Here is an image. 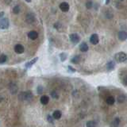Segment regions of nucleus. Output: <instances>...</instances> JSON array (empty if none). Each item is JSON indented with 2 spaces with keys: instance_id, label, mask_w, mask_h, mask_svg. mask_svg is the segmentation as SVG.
<instances>
[{
  "instance_id": "nucleus-1",
  "label": "nucleus",
  "mask_w": 127,
  "mask_h": 127,
  "mask_svg": "<svg viewBox=\"0 0 127 127\" xmlns=\"http://www.w3.org/2000/svg\"><path fill=\"white\" fill-rule=\"evenodd\" d=\"M33 94L30 91H23V92H21L18 94V99L22 101H24V100L29 101L33 99Z\"/></svg>"
},
{
  "instance_id": "nucleus-2",
  "label": "nucleus",
  "mask_w": 127,
  "mask_h": 127,
  "mask_svg": "<svg viewBox=\"0 0 127 127\" xmlns=\"http://www.w3.org/2000/svg\"><path fill=\"white\" fill-rule=\"evenodd\" d=\"M127 59V56L125 53H123V52H120V53H118L115 54V56H114V60H115L116 62H118V63H123V62H125Z\"/></svg>"
},
{
  "instance_id": "nucleus-3",
  "label": "nucleus",
  "mask_w": 127,
  "mask_h": 127,
  "mask_svg": "<svg viewBox=\"0 0 127 127\" xmlns=\"http://www.w3.org/2000/svg\"><path fill=\"white\" fill-rule=\"evenodd\" d=\"M9 20L6 18H2L0 19V28L2 29H6L9 27Z\"/></svg>"
},
{
  "instance_id": "nucleus-4",
  "label": "nucleus",
  "mask_w": 127,
  "mask_h": 127,
  "mask_svg": "<svg viewBox=\"0 0 127 127\" xmlns=\"http://www.w3.org/2000/svg\"><path fill=\"white\" fill-rule=\"evenodd\" d=\"M69 39L73 44H78L80 41V37L77 33H72L69 36Z\"/></svg>"
},
{
  "instance_id": "nucleus-5",
  "label": "nucleus",
  "mask_w": 127,
  "mask_h": 127,
  "mask_svg": "<svg viewBox=\"0 0 127 127\" xmlns=\"http://www.w3.org/2000/svg\"><path fill=\"white\" fill-rule=\"evenodd\" d=\"M14 51H15L16 53L18 54H22L24 53L25 51V49H24V46L22 45L21 44H16L15 46H14Z\"/></svg>"
},
{
  "instance_id": "nucleus-6",
  "label": "nucleus",
  "mask_w": 127,
  "mask_h": 127,
  "mask_svg": "<svg viewBox=\"0 0 127 127\" xmlns=\"http://www.w3.org/2000/svg\"><path fill=\"white\" fill-rule=\"evenodd\" d=\"M26 21L27 23L29 24H32L35 22V16H34L33 14H28L26 17Z\"/></svg>"
},
{
  "instance_id": "nucleus-7",
  "label": "nucleus",
  "mask_w": 127,
  "mask_h": 127,
  "mask_svg": "<svg viewBox=\"0 0 127 127\" xmlns=\"http://www.w3.org/2000/svg\"><path fill=\"white\" fill-rule=\"evenodd\" d=\"M90 41H91V43L92 44H97L99 41V36L97 35L96 33L92 34V35L91 36V37H90Z\"/></svg>"
},
{
  "instance_id": "nucleus-8",
  "label": "nucleus",
  "mask_w": 127,
  "mask_h": 127,
  "mask_svg": "<svg viewBox=\"0 0 127 127\" xmlns=\"http://www.w3.org/2000/svg\"><path fill=\"white\" fill-rule=\"evenodd\" d=\"M60 9L63 12H68L69 10V5L68 2H62V3L60 4Z\"/></svg>"
},
{
  "instance_id": "nucleus-9",
  "label": "nucleus",
  "mask_w": 127,
  "mask_h": 127,
  "mask_svg": "<svg viewBox=\"0 0 127 127\" xmlns=\"http://www.w3.org/2000/svg\"><path fill=\"white\" fill-rule=\"evenodd\" d=\"M37 61H38V57H35V58H33V60H31L30 61L27 62V63H26V64H25V67H26V68H31V67L33 66V64H35Z\"/></svg>"
},
{
  "instance_id": "nucleus-10",
  "label": "nucleus",
  "mask_w": 127,
  "mask_h": 127,
  "mask_svg": "<svg viewBox=\"0 0 127 127\" xmlns=\"http://www.w3.org/2000/svg\"><path fill=\"white\" fill-rule=\"evenodd\" d=\"M118 39L121 41H126L127 39V33L125 31H121L118 33Z\"/></svg>"
},
{
  "instance_id": "nucleus-11",
  "label": "nucleus",
  "mask_w": 127,
  "mask_h": 127,
  "mask_svg": "<svg viewBox=\"0 0 127 127\" xmlns=\"http://www.w3.org/2000/svg\"><path fill=\"white\" fill-rule=\"evenodd\" d=\"M28 37H29V38L31 40H36L37 37H38V33H37V31H34V30L30 31L28 33Z\"/></svg>"
},
{
  "instance_id": "nucleus-12",
  "label": "nucleus",
  "mask_w": 127,
  "mask_h": 127,
  "mask_svg": "<svg viewBox=\"0 0 127 127\" xmlns=\"http://www.w3.org/2000/svg\"><path fill=\"white\" fill-rule=\"evenodd\" d=\"M88 44L86 43V42H83V43L80 44V45H79V50L81 52H83V53H85V52H88Z\"/></svg>"
},
{
  "instance_id": "nucleus-13",
  "label": "nucleus",
  "mask_w": 127,
  "mask_h": 127,
  "mask_svg": "<svg viewBox=\"0 0 127 127\" xmlns=\"http://www.w3.org/2000/svg\"><path fill=\"white\" fill-rule=\"evenodd\" d=\"M114 68H115V63H114V61H109L107 64H106V69H107V71L109 72L114 70Z\"/></svg>"
},
{
  "instance_id": "nucleus-14",
  "label": "nucleus",
  "mask_w": 127,
  "mask_h": 127,
  "mask_svg": "<svg viewBox=\"0 0 127 127\" xmlns=\"http://www.w3.org/2000/svg\"><path fill=\"white\" fill-rule=\"evenodd\" d=\"M9 89H10V91H11V94H16L17 91H18V88H17V86L14 83H11V84H10Z\"/></svg>"
},
{
  "instance_id": "nucleus-15",
  "label": "nucleus",
  "mask_w": 127,
  "mask_h": 127,
  "mask_svg": "<svg viewBox=\"0 0 127 127\" xmlns=\"http://www.w3.org/2000/svg\"><path fill=\"white\" fill-rule=\"evenodd\" d=\"M80 61H81V56H79V55H76V56H75L72 57V58L71 62H72V63L76 64H79V62H80Z\"/></svg>"
},
{
  "instance_id": "nucleus-16",
  "label": "nucleus",
  "mask_w": 127,
  "mask_h": 127,
  "mask_svg": "<svg viewBox=\"0 0 127 127\" xmlns=\"http://www.w3.org/2000/svg\"><path fill=\"white\" fill-rule=\"evenodd\" d=\"M119 124H120V119H119L118 118H115L110 123V126L111 127H118Z\"/></svg>"
},
{
  "instance_id": "nucleus-17",
  "label": "nucleus",
  "mask_w": 127,
  "mask_h": 127,
  "mask_svg": "<svg viewBox=\"0 0 127 127\" xmlns=\"http://www.w3.org/2000/svg\"><path fill=\"white\" fill-rule=\"evenodd\" d=\"M115 102V99L114 98L113 96H108L107 98L106 99V103L108 104V105H113Z\"/></svg>"
},
{
  "instance_id": "nucleus-18",
  "label": "nucleus",
  "mask_w": 127,
  "mask_h": 127,
  "mask_svg": "<svg viewBox=\"0 0 127 127\" xmlns=\"http://www.w3.org/2000/svg\"><path fill=\"white\" fill-rule=\"evenodd\" d=\"M49 102V98L47 95H43L41 96V103L43 104V105H47Z\"/></svg>"
},
{
  "instance_id": "nucleus-19",
  "label": "nucleus",
  "mask_w": 127,
  "mask_h": 127,
  "mask_svg": "<svg viewBox=\"0 0 127 127\" xmlns=\"http://www.w3.org/2000/svg\"><path fill=\"white\" fill-rule=\"evenodd\" d=\"M53 116L54 119H56V120H58V119H60V118H61L62 114H61V112L60 111V110H56V111L53 112Z\"/></svg>"
},
{
  "instance_id": "nucleus-20",
  "label": "nucleus",
  "mask_w": 127,
  "mask_h": 127,
  "mask_svg": "<svg viewBox=\"0 0 127 127\" xmlns=\"http://www.w3.org/2000/svg\"><path fill=\"white\" fill-rule=\"evenodd\" d=\"M6 61H7V56L5 54H2L1 56H0V64H4Z\"/></svg>"
},
{
  "instance_id": "nucleus-21",
  "label": "nucleus",
  "mask_w": 127,
  "mask_h": 127,
  "mask_svg": "<svg viewBox=\"0 0 127 127\" xmlns=\"http://www.w3.org/2000/svg\"><path fill=\"white\" fill-rule=\"evenodd\" d=\"M67 57H68V55H67V53H61V54H60V58H61V61L62 62L65 61Z\"/></svg>"
},
{
  "instance_id": "nucleus-22",
  "label": "nucleus",
  "mask_w": 127,
  "mask_h": 127,
  "mask_svg": "<svg viewBox=\"0 0 127 127\" xmlns=\"http://www.w3.org/2000/svg\"><path fill=\"white\" fill-rule=\"evenodd\" d=\"M20 11H21V9H20V6H15L13 7V13L15 14H19Z\"/></svg>"
},
{
  "instance_id": "nucleus-23",
  "label": "nucleus",
  "mask_w": 127,
  "mask_h": 127,
  "mask_svg": "<svg viewBox=\"0 0 127 127\" xmlns=\"http://www.w3.org/2000/svg\"><path fill=\"white\" fill-rule=\"evenodd\" d=\"M87 127H96V123L94 121H88L87 122Z\"/></svg>"
},
{
  "instance_id": "nucleus-24",
  "label": "nucleus",
  "mask_w": 127,
  "mask_h": 127,
  "mask_svg": "<svg viewBox=\"0 0 127 127\" xmlns=\"http://www.w3.org/2000/svg\"><path fill=\"white\" fill-rule=\"evenodd\" d=\"M51 96H52V98H53V99H57L59 98L58 94H57V92L55 91H53L51 92Z\"/></svg>"
},
{
  "instance_id": "nucleus-25",
  "label": "nucleus",
  "mask_w": 127,
  "mask_h": 127,
  "mask_svg": "<svg viewBox=\"0 0 127 127\" xmlns=\"http://www.w3.org/2000/svg\"><path fill=\"white\" fill-rule=\"evenodd\" d=\"M92 6H93V2H92L91 0H89V1L87 2V3H86V7L88 9H91Z\"/></svg>"
},
{
  "instance_id": "nucleus-26",
  "label": "nucleus",
  "mask_w": 127,
  "mask_h": 127,
  "mask_svg": "<svg viewBox=\"0 0 127 127\" xmlns=\"http://www.w3.org/2000/svg\"><path fill=\"white\" fill-rule=\"evenodd\" d=\"M126 99V97L125 95H123V94H121V95H119L118 96V103H123L124 101H125Z\"/></svg>"
},
{
  "instance_id": "nucleus-27",
  "label": "nucleus",
  "mask_w": 127,
  "mask_h": 127,
  "mask_svg": "<svg viewBox=\"0 0 127 127\" xmlns=\"http://www.w3.org/2000/svg\"><path fill=\"white\" fill-rule=\"evenodd\" d=\"M53 116H51L50 114H49L48 116H47V120H48V121L49 123H53Z\"/></svg>"
},
{
  "instance_id": "nucleus-28",
  "label": "nucleus",
  "mask_w": 127,
  "mask_h": 127,
  "mask_svg": "<svg viewBox=\"0 0 127 127\" xmlns=\"http://www.w3.org/2000/svg\"><path fill=\"white\" fill-rule=\"evenodd\" d=\"M37 94H42V92H43V87L38 86L37 88Z\"/></svg>"
},
{
  "instance_id": "nucleus-29",
  "label": "nucleus",
  "mask_w": 127,
  "mask_h": 127,
  "mask_svg": "<svg viewBox=\"0 0 127 127\" xmlns=\"http://www.w3.org/2000/svg\"><path fill=\"white\" fill-rule=\"evenodd\" d=\"M121 82H122V83L124 84V85L127 86V76H124L122 79H121Z\"/></svg>"
},
{
  "instance_id": "nucleus-30",
  "label": "nucleus",
  "mask_w": 127,
  "mask_h": 127,
  "mask_svg": "<svg viewBox=\"0 0 127 127\" xmlns=\"http://www.w3.org/2000/svg\"><path fill=\"white\" fill-rule=\"evenodd\" d=\"M68 69L69 72H76V69L73 68L72 66H68Z\"/></svg>"
},
{
  "instance_id": "nucleus-31",
  "label": "nucleus",
  "mask_w": 127,
  "mask_h": 127,
  "mask_svg": "<svg viewBox=\"0 0 127 127\" xmlns=\"http://www.w3.org/2000/svg\"><path fill=\"white\" fill-rule=\"evenodd\" d=\"M3 15H4V12L2 11L1 13H0V17H1V18H2V16H3Z\"/></svg>"
},
{
  "instance_id": "nucleus-32",
  "label": "nucleus",
  "mask_w": 127,
  "mask_h": 127,
  "mask_svg": "<svg viewBox=\"0 0 127 127\" xmlns=\"http://www.w3.org/2000/svg\"><path fill=\"white\" fill-rule=\"evenodd\" d=\"M110 0H106V5H108L109 3H110Z\"/></svg>"
},
{
  "instance_id": "nucleus-33",
  "label": "nucleus",
  "mask_w": 127,
  "mask_h": 127,
  "mask_svg": "<svg viewBox=\"0 0 127 127\" xmlns=\"http://www.w3.org/2000/svg\"><path fill=\"white\" fill-rule=\"evenodd\" d=\"M26 2H31V1L32 0H25Z\"/></svg>"
},
{
  "instance_id": "nucleus-34",
  "label": "nucleus",
  "mask_w": 127,
  "mask_h": 127,
  "mask_svg": "<svg viewBox=\"0 0 127 127\" xmlns=\"http://www.w3.org/2000/svg\"><path fill=\"white\" fill-rule=\"evenodd\" d=\"M120 1H123V0H120Z\"/></svg>"
}]
</instances>
